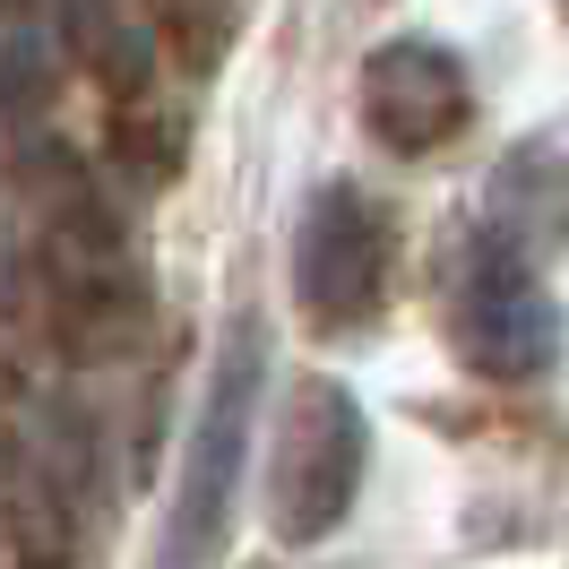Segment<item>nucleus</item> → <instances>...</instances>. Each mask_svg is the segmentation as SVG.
<instances>
[{"mask_svg": "<svg viewBox=\"0 0 569 569\" xmlns=\"http://www.w3.org/2000/svg\"><path fill=\"white\" fill-rule=\"evenodd\" d=\"M362 483V406L337 380L293 389L277 423V458H268V527L277 543H320L346 527Z\"/></svg>", "mask_w": 569, "mask_h": 569, "instance_id": "1", "label": "nucleus"}, {"mask_svg": "<svg viewBox=\"0 0 569 569\" xmlns=\"http://www.w3.org/2000/svg\"><path fill=\"white\" fill-rule=\"evenodd\" d=\"M389 268H397V233L380 216V199L355 190V181H328L293 224V302H302V320L328 328V337L362 328L389 302Z\"/></svg>", "mask_w": 569, "mask_h": 569, "instance_id": "2", "label": "nucleus"}, {"mask_svg": "<svg viewBox=\"0 0 569 569\" xmlns=\"http://www.w3.org/2000/svg\"><path fill=\"white\" fill-rule=\"evenodd\" d=\"M475 121V87H466L458 52L423 36H397L362 61V130L397 156H431Z\"/></svg>", "mask_w": 569, "mask_h": 569, "instance_id": "5", "label": "nucleus"}, {"mask_svg": "<svg viewBox=\"0 0 569 569\" xmlns=\"http://www.w3.org/2000/svg\"><path fill=\"white\" fill-rule=\"evenodd\" d=\"M561 346V320H552V293L535 284L527 250L518 242H483L466 259L458 284V355L483 371V380H535Z\"/></svg>", "mask_w": 569, "mask_h": 569, "instance_id": "4", "label": "nucleus"}, {"mask_svg": "<svg viewBox=\"0 0 569 569\" xmlns=\"http://www.w3.org/2000/svg\"><path fill=\"white\" fill-rule=\"evenodd\" d=\"M250 397H259V337H233L224 362L208 380L190 458H181V500H173V535H164V569H208L233 518V483H242V449H250Z\"/></svg>", "mask_w": 569, "mask_h": 569, "instance_id": "3", "label": "nucleus"}]
</instances>
